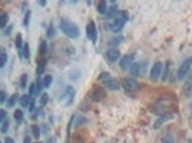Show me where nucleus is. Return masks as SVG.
I'll return each instance as SVG.
<instances>
[{
	"label": "nucleus",
	"instance_id": "f257e3e1",
	"mask_svg": "<svg viewBox=\"0 0 192 143\" xmlns=\"http://www.w3.org/2000/svg\"><path fill=\"white\" fill-rule=\"evenodd\" d=\"M60 30L63 32L69 39H78L79 36H80V30H79L78 26H76L73 22L66 20V19L60 20Z\"/></svg>",
	"mask_w": 192,
	"mask_h": 143
},
{
	"label": "nucleus",
	"instance_id": "f03ea898",
	"mask_svg": "<svg viewBox=\"0 0 192 143\" xmlns=\"http://www.w3.org/2000/svg\"><path fill=\"white\" fill-rule=\"evenodd\" d=\"M128 20V13L126 12H119V14L115 17L113 20H112V24H111V29L113 32H121L123 29L125 23Z\"/></svg>",
	"mask_w": 192,
	"mask_h": 143
},
{
	"label": "nucleus",
	"instance_id": "7ed1b4c3",
	"mask_svg": "<svg viewBox=\"0 0 192 143\" xmlns=\"http://www.w3.org/2000/svg\"><path fill=\"white\" fill-rule=\"evenodd\" d=\"M191 66H192V57H188L182 62V65L179 66L178 72H176V79L178 80H184L185 77H188V73L191 70Z\"/></svg>",
	"mask_w": 192,
	"mask_h": 143
},
{
	"label": "nucleus",
	"instance_id": "20e7f679",
	"mask_svg": "<svg viewBox=\"0 0 192 143\" xmlns=\"http://www.w3.org/2000/svg\"><path fill=\"white\" fill-rule=\"evenodd\" d=\"M121 86L125 89V90H128V92H136V90H139V83H138V80L136 79H133V77H126V79H123L122 80V83H121Z\"/></svg>",
	"mask_w": 192,
	"mask_h": 143
},
{
	"label": "nucleus",
	"instance_id": "39448f33",
	"mask_svg": "<svg viewBox=\"0 0 192 143\" xmlns=\"http://www.w3.org/2000/svg\"><path fill=\"white\" fill-rule=\"evenodd\" d=\"M171 106V102H169V99H159L158 102L153 105V110H155L156 113H159V115H163V113H168V107Z\"/></svg>",
	"mask_w": 192,
	"mask_h": 143
},
{
	"label": "nucleus",
	"instance_id": "423d86ee",
	"mask_svg": "<svg viewBox=\"0 0 192 143\" xmlns=\"http://www.w3.org/2000/svg\"><path fill=\"white\" fill-rule=\"evenodd\" d=\"M162 69H163V63L162 62H155L153 66L151 69V80L152 82H156L162 75Z\"/></svg>",
	"mask_w": 192,
	"mask_h": 143
},
{
	"label": "nucleus",
	"instance_id": "0eeeda50",
	"mask_svg": "<svg viewBox=\"0 0 192 143\" xmlns=\"http://www.w3.org/2000/svg\"><path fill=\"white\" fill-rule=\"evenodd\" d=\"M86 34H88L89 40L96 43V40H98V29H96V23L95 22H89L88 23V26H86Z\"/></svg>",
	"mask_w": 192,
	"mask_h": 143
},
{
	"label": "nucleus",
	"instance_id": "6e6552de",
	"mask_svg": "<svg viewBox=\"0 0 192 143\" xmlns=\"http://www.w3.org/2000/svg\"><path fill=\"white\" fill-rule=\"evenodd\" d=\"M105 96H106V92H105V89L102 87H93L91 92V99L95 100V102H101V100L105 99Z\"/></svg>",
	"mask_w": 192,
	"mask_h": 143
},
{
	"label": "nucleus",
	"instance_id": "1a4fd4ad",
	"mask_svg": "<svg viewBox=\"0 0 192 143\" xmlns=\"http://www.w3.org/2000/svg\"><path fill=\"white\" fill-rule=\"evenodd\" d=\"M171 119H174V115H172V113H169V112L168 113H163V115H161L158 119H156V122L153 123V129H159V127H161L163 123H166L168 120H171Z\"/></svg>",
	"mask_w": 192,
	"mask_h": 143
},
{
	"label": "nucleus",
	"instance_id": "9d476101",
	"mask_svg": "<svg viewBox=\"0 0 192 143\" xmlns=\"http://www.w3.org/2000/svg\"><path fill=\"white\" fill-rule=\"evenodd\" d=\"M133 60H135V55H126L121 59V67L123 70H129L131 66L133 65Z\"/></svg>",
	"mask_w": 192,
	"mask_h": 143
},
{
	"label": "nucleus",
	"instance_id": "9b49d317",
	"mask_svg": "<svg viewBox=\"0 0 192 143\" xmlns=\"http://www.w3.org/2000/svg\"><path fill=\"white\" fill-rule=\"evenodd\" d=\"M66 97H68V102H66V105L70 106L72 102H73V99H75V89L70 87V86H68V87L65 89V93L62 95L60 99H66Z\"/></svg>",
	"mask_w": 192,
	"mask_h": 143
},
{
	"label": "nucleus",
	"instance_id": "f8f14e48",
	"mask_svg": "<svg viewBox=\"0 0 192 143\" xmlns=\"http://www.w3.org/2000/svg\"><path fill=\"white\" fill-rule=\"evenodd\" d=\"M119 57H121V52H119V49L112 47L106 52V59H108L109 62H116V60H119Z\"/></svg>",
	"mask_w": 192,
	"mask_h": 143
},
{
	"label": "nucleus",
	"instance_id": "ddd939ff",
	"mask_svg": "<svg viewBox=\"0 0 192 143\" xmlns=\"http://www.w3.org/2000/svg\"><path fill=\"white\" fill-rule=\"evenodd\" d=\"M105 86H106V89H111V90H119V89H121V83L115 77L108 79V80L105 82Z\"/></svg>",
	"mask_w": 192,
	"mask_h": 143
},
{
	"label": "nucleus",
	"instance_id": "4468645a",
	"mask_svg": "<svg viewBox=\"0 0 192 143\" xmlns=\"http://www.w3.org/2000/svg\"><path fill=\"white\" fill-rule=\"evenodd\" d=\"M129 70H131L132 76H138V75H141V73H143V67H142L141 63H133Z\"/></svg>",
	"mask_w": 192,
	"mask_h": 143
},
{
	"label": "nucleus",
	"instance_id": "2eb2a0df",
	"mask_svg": "<svg viewBox=\"0 0 192 143\" xmlns=\"http://www.w3.org/2000/svg\"><path fill=\"white\" fill-rule=\"evenodd\" d=\"M118 14H119V9L115 6V4L111 7L108 6V12H106V17H108V19H115Z\"/></svg>",
	"mask_w": 192,
	"mask_h": 143
},
{
	"label": "nucleus",
	"instance_id": "dca6fc26",
	"mask_svg": "<svg viewBox=\"0 0 192 143\" xmlns=\"http://www.w3.org/2000/svg\"><path fill=\"white\" fill-rule=\"evenodd\" d=\"M96 9H98V12L101 14H106V12H108V2H105V0H102V2H98V4H96Z\"/></svg>",
	"mask_w": 192,
	"mask_h": 143
},
{
	"label": "nucleus",
	"instance_id": "f3484780",
	"mask_svg": "<svg viewBox=\"0 0 192 143\" xmlns=\"http://www.w3.org/2000/svg\"><path fill=\"white\" fill-rule=\"evenodd\" d=\"M19 102H20V106L22 107H27V106L30 105V102H32V96H29V95H23L19 99Z\"/></svg>",
	"mask_w": 192,
	"mask_h": 143
},
{
	"label": "nucleus",
	"instance_id": "a211bd4d",
	"mask_svg": "<svg viewBox=\"0 0 192 143\" xmlns=\"http://www.w3.org/2000/svg\"><path fill=\"white\" fill-rule=\"evenodd\" d=\"M169 67H171V62H166L165 63V69H162V80H163V82H165L166 79H168V76H169Z\"/></svg>",
	"mask_w": 192,
	"mask_h": 143
},
{
	"label": "nucleus",
	"instance_id": "6ab92c4d",
	"mask_svg": "<svg viewBox=\"0 0 192 143\" xmlns=\"http://www.w3.org/2000/svg\"><path fill=\"white\" fill-rule=\"evenodd\" d=\"M46 63H47V60L44 57H42L40 62L37 63V75H42V73H43L44 67H46Z\"/></svg>",
	"mask_w": 192,
	"mask_h": 143
},
{
	"label": "nucleus",
	"instance_id": "aec40b11",
	"mask_svg": "<svg viewBox=\"0 0 192 143\" xmlns=\"http://www.w3.org/2000/svg\"><path fill=\"white\" fill-rule=\"evenodd\" d=\"M7 20H9L7 13H4L3 10H0V27H4V26L7 24Z\"/></svg>",
	"mask_w": 192,
	"mask_h": 143
},
{
	"label": "nucleus",
	"instance_id": "412c9836",
	"mask_svg": "<svg viewBox=\"0 0 192 143\" xmlns=\"http://www.w3.org/2000/svg\"><path fill=\"white\" fill-rule=\"evenodd\" d=\"M161 143H175V139H174L171 133H166V135H163L161 137Z\"/></svg>",
	"mask_w": 192,
	"mask_h": 143
},
{
	"label": "nucleus",
	"instance_id": "4be33fe9",
	"mask_svg": "<svg viewBox=\"0 0 192 143\" xmlns=\"http://www.w3.org/2000/svg\"><path fill=\"white\" fill-rule=\"evenodd\" d=\"M46 52H47V43L46 42H40V49H39V56L40 57H44V55H46Z\"/></svg>",
	"mask_w": 192,
	"mask_h": 143
},
{
	"label": "nucleus",
	"instance_id": "5701e85b",
	"mask_svg": "<svg viewBox=\"0 0 192 143\" xmlns=\"http://www.w3.org/2000/svg\"><path fill=\"white\" fill-rule=\"evenodd\" d=\"M53 83V76L52 75H46L43 77V86L44 87H50V85Z\"/></svg>",
	"mask_w": 192,
	"mask_h": 143
},
{
	"label": "nucleus",
	"instance_id": "b1692460",
	"mask_svg": "<svg viewBox=\"0 0 192 143\" xmlns=\"http://www.w3.org/2000/svg\"><path fill=\"white\" fill-rule=\"evenodd\" d=\"M19 99H20V97H19V96L16 95V93H14V95H12L10 97H9V102H7V106H9V107H12V106H14V103H16Z\"/></svg>",
	"mask_w": 192,
	"mask_h": 143
},
{
	"label": "nucleus",
	"instance_id": "393cba45",
	"mask_svg": "<svg viewBox=\"0 0 192 143\" xmlns=\"http://www.w3.org/2000/svg\"><path fill=\"white\" fill-rule=\"evenodd\" d=\"M14 119H16V122H23V112H22L20 109H16L14 110Z\"/></svg>",
	"mask_w": 192,
	"mask_h": 143
},
{
	"label": "nucleus",
	"instance_id": "a878e982",
	"mask_svg": "<svg viewBox=\"0 0 192 143\" xmlns=\"http://www.w3.org/2000/svg\"><path fill=\"white\" fill-rule=\"evenodd\" d=\"M23 57L24 59L30 57V49H29V44H27V43L23 46Z\"/></svg>",
	"mask_w": 192,
	"mask_h": 143
},
{
	"label": "nucleus",
	"instance_id": "bb28decb",
	"mask_svg": "<svg viewBox=\"0 0 192 143\" xmlns=\"http://www.w3.org/2000/svg\"><path fill=\"white\" fill-rule=\"evenodd\" d=\"M98 79H99V80H102V82H106L108 79H111V75H109L108 72H102Z\"/></svg>",
	"mask_w": 192,
	"mask_h": 143
},
{
	"label": "nucleus",
	"instance_id": "cd10ccee",
	"mask_svg": "<svg viewBox=\"0 0 192 143\" xmlns=\"http://www.w3.org/2000/svg\"><path fill=\"white\" fill-rule=\"evenodd\" d=\"M37 95V89H36V83H32L30 87H29V96Z\"/></svg>",
	"mask_w": 192,
	"mask_h": 143
},
{
	"label": "nucleus",
	"instance_id": "c85d7f7f",
	"mask_svg": "<svg viewBox=\"0 0 192 143\" xmlns=\"http://www.w3.org/2000/svg\"><path fill=\"white\" fill-rule=\"evenodd\" d=\"M32 132H33V136L39 139V136H40V129H39V126H37V125H34V126L32 127Z\"/></svg>",
	"mask_w": 192,
	"mask_h": 143
},
{
	"label": "nucleus",
	"instance_id": "c756f323",
	"mask_svg": "<svg viewBox=\"0 0 192 143\" xmlns=\"http://www.w3.org/2000/svg\"><path fill=\"white\" fill-rule=\"evenodd\" d=\"M6 63H7V55L4 53V55L0 56V69L4 67V66H6Z\"/></svg>",
	"mask_w": 192,
	"mask_h": 143
},
{
	"label": "nucleus",
	"instance_id": "7c9ffc66",
	"mask_svg": "<svg viewBox=\"0 0 192 143\" xmlns=\"http://www.w3.org/2000/svg\"><path fill=\"white\" fill-rule=\"evenodd\" d=\"M22 46H23V42H22V34L19 33L16 36V47L17 49H22Z\"/></svg>",
	"mask_w": 192,
	"mask_h": 143
},
{
	"label": "nucleus",
	"instance_id": "2f4dec72",
	"mask_svg": "<svg viewBox=\"0 0 192 143\" xmlns=\"http://www.w3.org/2000/svg\"><path fill=\"white\" fill-rule=\"evenodd\" d=\"M6 117H7V113L4 109H0V123L6 122Z\"/></svg>",
	"mask_w": 192,
	"mask_h": 143
},
{
	"label": "nucleus",
	"instance_id": "473e14b6",
	"mask_svg": "<svg viewBox=\"0 0 192 143\" xmlns=\"http://www.w3.org/2000/svg\"><path fill=\"white\" fill-rule=\"evenodd\" d=\"M42 87H43V82H42L40 79H37L36 80V89H37V95L42 92Z\"/></svg>",
	"mask_w": 192,
	"mask_h": 143
},
{
	"label": "nucleus",
	"instance_id": "72a5a7b5",
	"mask_svg": "<svg viewBox=\"0 0 192 143\" xmlns=\"http://www.w3.org/2000/svg\"><path fill=\"white\" fill-rule=\"evenodd\" d=\"M47 100H49V96H47L46 93H43V95L40 96V105H42V106H44V105L47 103Z\"/></svg>",
	"mask_w": 192,
	"mask_h": 143
},
{
	"label": "nucleus",
	"instance_id": "f704fd0d",
	"mask_svg": "<svg viewBox=\"0 0 192 143\" xmlns=\"http://www.w3.org/2000/svg\"><path fill=\"white\" fill-rule=\"evenodd\" d=\"M7 100V95L4 90H0V103H4Z\"/></svg>",
	"mask_w": 192,
	"mask_h": 143
},
{
	"label": "nucleus",
	"instance_id": "c9c22d12",
	"mask_svg": "<svg viewBox=\"0 0 192 143\" xmlns=\"http://www.w3.org/2000/svg\"><path fill=\"white\" fill-rule=\"evenodd\" d=\"M26 83H27V75H22V79H20V86L22 87H26Z\"/></svg>",
	"mask_w": 192,
	"mask_h": 143
},
{
	"label": "nucleus",
	"instance_id": "e433bc0d",
	"mask_svg": "<svg viewBox=\"0 0 192 143\" xmlns=\"http://www.w3.org/2000/svg\"><path fill=\"white\" fill-rule=\"evenodd\" d=\"M30 12L27 10V13H26V16H24V22H23V24L24 26H29V22H30Z\"/></svg>",
	"mask_w": 192,
	"mask_h": 143
},
{
	"label": "nucleus",
	"instance_id": "4c0bfd02",
	"mask_svg": "<svg viewBox=\"0 0 192 143\" xmlns=\"http://www.w3.org/2000/svg\"><path fill=\"white\" fill-rule=\"evenodd\" d=\"M47 36H49V37H53V36H54V27H53V24H50V26H49V30H47Z\"/></svg>",
	"mask_w": 192,
	"mask_h": 143
},
{
	"label": "nucleus",
	"instance_id": "58836bf2",
	"mask_svg": "<svg viewBox=\"0 0 192 143\" xmlns=\"http://www.w3.org/2000/svg\"><path fill=\"white\" fill-rule=\"evenodd\" d=\"M12 30H13V26H7L6 30H4V33H6V36H10Z\"/></svg>",
	"mask_w": 192,
	"mask_h": 143
},
{
	"label": "nucleus",
	"instance_id": "ea45409f",
	"mask_svg": "<svg viewBox=\"0 0 192 143\" xmlns=\"http://www.w3.org/2000/svg\"><path fill=\"white\" fill-rule=\"evenodd\" d=\"M7 129H9V123H7V122H4V125H3V126H2V132H3V133H6V132H7Z\"/></svg>",
	"mask_w": 192,
	"mask_h": 143
},
{
	"label": "nucleus",
	"instance_id": "a19ab883",
	"mask_svg": "<svg viewBox=\"0 0 192 143\" xmlns=\"http://www.w3.org/2000/svg\"><path fill=\"white\" fill-rule=\"evenodd\" d=\"M29 110H30V112H33V110H34V100L33 99H32L30 105H29Z\"/></svg>",
	"mask_w": 192,
	"mask_h": 143
},
{
	"label": "nucleus",
	"instance_id": "79ce46f5",
	"mask_svg": "<svg viewBox=\"0 0 192 143\" xmlns=\"http://www.w3.org/2000/svg\"><path fill=\"white\" fill-rule=\"evenodd\" d=\"M4 143H14V142L12 137H6V139H4Z\"/></svg>",
	"mask_w": 192,
	"mask_h": 143
},
{
	"label": "nucleus",
	"instance_id": "37998d69",
	"mask_svg": "<svg viewBox=\"0 0 192 143\" xmlns=\"http://www.w3.org/2000/svg\"><path fill=\"white\" fill-rule=\"evenodd\" d=\"M23 143H32V139H30V137H24V139H23Z\"/></svg>",
	"mask_w": 192,
	"mask_h": 143
},
{
	"label": "nucleus",
	"instance_id": "c03bdc74",
	"mask_svg": "<svg viewBox=\"0 0 192 143\" xmlns=\"http://www.w3.org/2000/svg\"><path fill=\"white\" fill-rule=\"evenodd\" d=\"M37 4H40V6H46V2H44V0H40V2H37Z\"/></svg>",
	"mask_w": 192,
	"mask_h": 143
},
{
	"label": "nucleus",
	"instance_id": "a18cd8bd",
	"mask_svg": "<svg viewBox=\"0 0 192 143\" xmlns=\"http://www.w3.org/2000/svg\"><path fill=\"white\" fill-rule=\"evenodd\" d=\"M4 53H6V52H4V49H2V47H0V56H2V55H4Z\"/></svg>",
	"mask_w": 192,
	"mask_h": 143
},
{
	"label": "nucleus",
	"instance_id": "49530a36",
	"mask_svg": "<svg viewBox=\"0 0 192 143\" xmlns=\"http://www.w3.org/2000/svg\"><path fill=\"white\" fill-rule=\"evenodd\" d=\"M47 143H54V139H53V137H52V139H49V140H47Z\"/></svg>",
	"mask_w": 192,
	"mask_h": 143
},
{
	"label": "nucleus",
	"instance_id": "de8ad7c7",
	"mask_svg": "<svg viewBox=\"0 0 192 143\" xmlns=\"http://www.w3.org/2000/svg\"><path fill=\"white\" fill-rule=\"evenodd\" d=\"M0 143H2V142H0Z\"/></svg>",
	"mask_w": 192,
	"mask_h": 143
}]
</instances>
